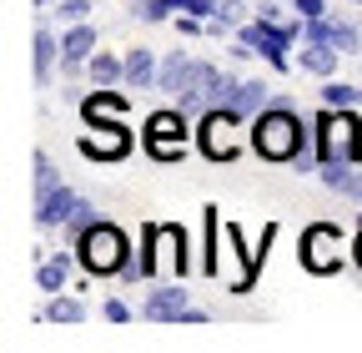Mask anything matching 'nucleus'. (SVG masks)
<instances>
[{"instance_id":"obj_1","label":"nucleus","mask_w":362,"mask_h":353,"mask_svg":"<svg viewBox=\"0 0 362 353\" xmlns=\"http://www.w3.org/2000/svg\"><path fill=\"white\" fill-rule=\"evenodd\" d=\"M247 142H252V152H257L262 162H287V167H292V162H297V152L317 142V131H307V121L297 116L292 96H282V91H277V101H272L262 116H252Z\"/></svg>"},{"instance_id":"obj_2","label":"nucleus","mask_w":362,"mask_h":353,"mask_svg":"<svg viewBox=\"0 0 362 353\" xmlns=\"http://www.w3.org/2000/svg\"><path fill=\"white\" fill-rule=\"evenodd\" d=\"M76 252H81V268L90 273V278H121V268H126V257H131V242H126V232L116 228V223H90L76 242H71Z\"/></svg>"},{"instance_id":"obj_3","label":"nucleus","mask_w":362,"mask_h":353,"mask_svg":"<svg viewBox=\"0 0 362 353\" xmlns=\"http://www.w3.org/2000/svg\"><path fill=\"white\" fill-rule=\"evenodd\" d=\"M317 157L322 162H362V121H357V111L322 106V116H317Z\"/></svg>"},{"instance_id":"obj_4","label":"nucleus","mask_w":362,"mask_h":353,"mask_svg":"<svg viewBox=\"0 0 362 353\" xmlns=\"http://www.w3.org/2000/svg\"><path fill=\"white\" fill-rule=\"evenodd\" d=\"M302 268L307 273H337L342 262H347V237H342V228H332V223H312L307 232H302Z\"/></svg>"},{"instance_id":"obj_5","label":"nucleus","mask_w":362,"mask_h":353,"mask_svg":"<svg viewBox=\"0 0 362 353\" xmlns=\"http://www.w3.org/2000/svg\"><path fill=\"white\" fill-rule=\"evenodd\" d=\"M237 126H252L242 111H202V126H197V147L206 162H237Z\"/></svg>"},{"instance_id":"obj_6","label":"nucleus","mask_w":362,"mask_h":353,"mask_svg":"<svg viewBox=\"0 0 362 353\" xmlns=\"http://www.w3.org/2000/svg\"><path fill=\"white\" fill-rule=\"evenodd\" d=\"M187 111L181 106H166V111H151L146 116V152L156 162H176V157H187Z\"/></svg>"},{"instance_id":"obj_7","label":"nucleus","mask_w":362,"mask_h":353,"mask_svg":"<svg viewBox=\"0 0 362 353\" xmlns=\"http://www.w3.org/2000/svg\"><path fill=\"white\" fill-rule=\"evenodd\" d=\"M221 66H211V61H197V71H192V81L181 86V91L171 96V106H181L187 116H197V111H211V91L221 86Z\"/></svg>"},{"instance_id":"obj_8","label":"nucleus","mask_w":362,"mask_h":353,"mask_svg":"<svg viewBox=\"0 0 362 353\" xmlns=\"http://www.w3.org/2000/svg\"><path fill=\"white\" fill-rule=\"evenodd\" d=\"M81 152L90 162H121L131 152V137H126V126L121 121H106V126H86L81 131Z\"/></svg>"},{"instance_id":"obj_9","label":"nucleus","mask_w":362,"mask_h":353,"mask_svg":"<svg viewBox=\"0 0 362 353\" xmlns=\"http://www.w3.org/2000/svg\"><path fill=\"white\" fill-rule=\"evenodd\" d=\"M187 313H192V298H187V288H176V283L146 293V303H141V318L146 323H181Z\"/></svg>"},{"instance_id":"obj_10","label":"nucleus","mask_w":362,"mask_h":353,"mask_svg":"<svg viewBox=\"0 0 362 353\" xmlns=\"http://www.w3.org/2000/svg\"><path fill=\"white\" fill-rule=\"evenodd\" d=\"M86 207V197L81 192H71L66 182L56 187V192H45V197H35V223L45 228V232H51V228H66L71 223V217Z\"/></svg>"},{"instance_id":"obj_11","label":"nucleus","mask_w":362,"mask_h":353,"mask_svg":"<svg viewBox=\"0 0 362 353\" xmlns=\"http://www.w3.org/2000/svg\"><path fill=\"white\" fill-rule=\"evenodd\" d=\"M90 56H96V26H90V21L66 26V35H61V71H66V76H76Z\"/></svg>"},{"instance_id":"obj_12","label":"nucleus","mask_w":362,"mask_h":353,"mask_svg":"<svg viewBox=\"0 0 362 353\" xmlns=\"http://www.w3.org/2000/svg\"><path fill=\"white\" fill-rule=\"evenodd\" d=\"M337 66H342V51L332 40H297V71L327 81V76H337Z\"/></svg>"},{"instance_id":"obj_13","label":"nucleus","mask_w":362,"mask_h":353,"mask_svg":"<svg viewBox=\"0 0 362 353\" xmlns=\"http://www.w3.org/2000/svg\"><path fill=\"white\" fill-rule=\"evenodd\" d=\"M76 262H81L76 247H71V252H45V257L35 262V283H40V293H66V283H71V273H76Z\"/></svg>"},{"instance_id":"obj_14","label":"nucleus","mask_w":362,"mask_h":353,"mask_svg":"<svg viewBox=\"0 0 362 353\" xmlns=\"http://www.w3.org/2000/svg\"><path fill=\"white\" fill-rule=\"evenodd\" d=\"M30 61H35V81L40 86H51V71H56V61H61V35L51 30V21H35V35H30Z\"/></svg>"},{"instance_id":"obj_15","label":"nucleus","mask_w":362,"mask_h":353,"mask_svg":"<svg viewBox=\"0 0 362 353\" xmlns=\"http://www.w3.org/2000/svg\"><path fill=\"white\" fill-rule=\"evenodd\" d=\"M126 111V91H111V86H101V91H90L81 101V121L86 126H106V121H121Z\"/></svg>"},{"instance_id":"obj_16","label":"nucleus","mask_w":362,"mask_h":353,"mask_svg":"<svg viewBox=\"0 0 362 353\" xmlns=\"http://www.w3.org/2000/svg\"><path fill=\"white\" fill-rule=\"evenodd\" d=\"M317 176H322L332 192L362 202V162H322V167H317Z\"/></svg>"},{"instance_id":"obj_17","label":"nucleus","mask_w":362,"mask_h":353,"mask_svg":"<svg viewBox=\"0 0 362 353\" xmlns=\"http://www.w3.org/2000/svg\"><path fill=\"white\" fill-rule=\"evenodd\" d=\"M156 71H161V61L146 46L126 51V91H146V86H156Z\"/></svg>"},{"instance_id":"obj_18","label":"nucleus","mask_w":362,"mask_h":353,"mask_svg":"<svg viewBox=\"0 0 362 353\" xmlns=\"http://www.w3.org/2000/svg\"><path fill=\"white\" fill-rule=\"evenodd\" d=\"M192 71H197V61H192L187 51H171V56L161 61V71H156V86H161V91H166V96H176V91H181V86H187V81H192Z\"/></svg>"},{"instance_id":"obj_19","label":"nucleus","mask_w":362,"mask_h":353,"mask_svg":"<svg viewBox=\"0 0 362 353\" xmlns=\"http://www.w3.org/2000/svg\"><path fill=\"white\" fill-rule=\"evenodd\" d=\"M272 101H277V86H267V81H242V91H237V111L252 121V116H262Z\"/></svg>"},{"instance_id":"obj_20","label":"nucleus","mask_w":362,"mask_h":353,"mask_svg":"<svg viewBox=\"0 0 362 353\" xmlns=\"http://www.w3.org/2000/svg\"><path fill=\"white\" fill-rule=\"evenodd\" d=\"M86 71H90V81H96V86H126V56L96 51V56L86 61Z\"/></svg>"},{"instance_id":"obj_21","label":"nucleus","mask_w":362,"mask_h":353,"mask_svg":"<svg viewBox=\"0 0 362 353\" xmlns=\"http://www.w3.org/2000/svg\"><path fill=\"white\" fill-rule=\"evenodd\" d=\"M35 318H51V323H81V318H86V303H81V298H66V293H51V303L35 308Z\"/></svg>"},{"instance_id":"obj_22","label":"nucleus","mask_w":362,"mask_h":353,"mask_svg":"<svg viewBox=\"0 0 362 353\" xmlns=\"http://www.w3.org/2000/svg\"><path fill=\"white\" fill-rule=\"evenodd\" d=\"M327 40H332L342 56H357V51H362V30H357L347 16H327Z\"/></svg>"},{"instance_id":"obj_23","label":"nucleus","mask_w":362,"mask_h":353,"mask_svg":"<svg viewBox=\"0 0 362 353\" xmlns=\"http://www.w3.org/2000/svg\"><path fill=\"white\" fill-rule=\"evenodd\" d=\"M322 106H332V111H357V106H362V86H342V81L327 76V86H322Z\"/></svg>"},{"instance_id":"obj_24","label":"nucleus","mask_w":362,"mask_h":353,"mask_svg":"<svg viewBox=\"0 0 362 353\" xmlns=\"http://www.w3.org/2000/svg\"><path fill=\"white\" fill-rule=\"evenodd\" d=\"M56 187H61V172H56V162L45 157V152H35V197L56 192Z\"/></svg>"},{"instance_id":"obj_25","label":"nucleus","mask_w":362,"mask_h":353,"mask_svg":"<svg viewBox=\"0 0 362 353\" xmlns=\"http://www.w3.org/2000/svg\"><path fill=\"white\" fill-rule=\"evenodd\" d=\"M56 16H61L66 26H76V21L90 16V0H56Z\"/></svg>"},{"instance_id":"obj_26","label":"nucleus","mask_w":362,"mask_h":353,"mask_svg":"<svg viewBox=\"0 0 362 353\" xmlns=\"http://www.w3.org/2000/svg\"><path fill=\"white\" fill-rule=\"evenodd\" d=\"M216 21L242 26V21H247V6H242V0H216Z\"/></svg>"},{"instance_id":"obj_27","label":"nucleus","mask_w":362,"mask_h":353,"mask_svg":"<svg viewBox=\"0 0 362 353\" xmlns=\"http://www.w3.org/2000/svg\"><path fill=\"white\" fill-rule=\"evenodd\" d=\"M101 318H106V323H126V318H131V308H126L121 298H106V303H101Z\"/></svg>"},{"instance_id":"obj_28","label":"nucleus","mask_w":362,"mask_h":353,"mask_svg":"<svg viewBox=\"0 0 362 353\" xmlns=\"http://www.w3.org/2000/svg\"><path fill=\"white\" fill-rule=\"evenodd\" d=\"M292 11L302 21H317V16H327V0H292Z\"/></svg>"},{"instance_id":"obj_29","label":"nucleus","mask_w":362,"mask_h":353,"mask_svg":"<svg viewBox=\"0 0 362 353\" xmlns=\"http://www.w3.org/2000/svg\"><path fill=\"white\" fill-rule=\"evenodd\" d=\"M352 257H357V268H362V228H357V237H352Z\"/></svg>"},{"instance_id":"obj_30","label":"nucleus","mask_w":362,"mask_h":353,"mask_svg":"<svg viewBox=\"0 0 362 353\" xmlns=\"http://www.w3.org/2000/svg\"><path fill=\"white\" fill-rule=\"evenodd\" d=\"M51 6H56V0H35V11H51Z\"/></svg>"},{"instance_id":"obj_31","label":"nucleus","mask_w":362,"mask_h":353,"mask_svg":"<svg viewBox=\"0 0 362 353\" xmlns=\"http://www.w3.org/2000/svg\"><path fill=\"white\" fill-rule=\"evenodd\" d=\"M352 6H362V0H352Z\"/></svg>"},{"instance_id":"obj_32","label":"nucleus","mask_w":362,"mask_h":353,"mask_svg":"<svg viewBox=\"0 0 362 353\" xmlns=\"http://www.w3.org/2000/svg\"><path fill=\"white\" fill-rule=\"evenodd\" d=\"M136 6H141V0H136Z\"/></svg>"}]
</instances>
